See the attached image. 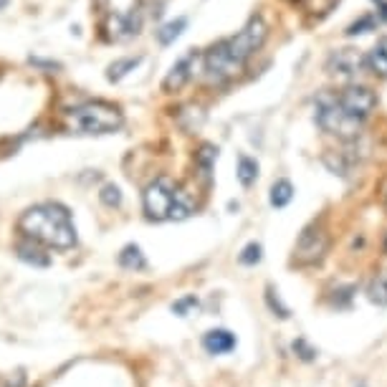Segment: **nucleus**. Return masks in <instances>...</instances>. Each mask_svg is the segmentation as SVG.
<instances>
[{
	"mask_svg": "<svg viewBox=\"0 0 387 387\" xmlns=\"http://www.w3.org/2000/svg\"><path fill=\"white\" fill-rule=\"evenodd\" d=\"M236 175H238V182L243 185V188H253V182L258 180V162H255L253 157L240 155Z\"/></svg>",
	"mask_w": 387,
	"mask_h": 387,
	"instance_id": "13",
	"label": "nucleus"
},
{
	"mask_svg": "<svg viewBox=\"0 0 387 387\" xmlns=\"http://www.w3.org/2000/svg\"><path fill=\"white\" fill-rule=\"evenodd\" d=\"M367 297H370L372 304L387 306V271L377 273V276L370 281V286H367Z\"/></svg>",
	"mask_w": 387,
	"mask_h": 387,
	"instance_id": "17",
	"label": "nucleus"
},
{
	"mask_svg": "<svg viewBox=\"0 0 387 387\" xmlns=\"http://www.w3.org/2000/svg\"><path fill=\"white\" fill-rule=\"evenodd\" d=\"M261 258H264V246L261 243H255V240H251L243 251H240L238 255V261L243 266H255V264H261Z\"/></svg>",
	"mask_w": 387,
	"mask_h": 387,
	"instance_id": "21",
	"label": "nucleus"
},
{
	"mask_svg": "<svg viewBox=\"0 0 387 387\" xmlns=\"http://www.w3.org/2000/svg\"><path fill=\"white\" fill-rule=\"evenodd\" d=\"M367 68H370L375 76L387 79V38H379V41L375 43V49H372L370 56H367Z\"/></svg>",
	"mask_w": 387,
	"mask_h": 387,
	"instance_id": "11",
	"label": "nucleus"
},
{
	"mask_svg": "<svg viewBox=\"0 0 387 387\" xmlns=\"http://www.w3.org/2000/svg\"><path fill=\"white\" fill-rule=\"evenodd\" d=\"M327 246H329V238L324 228H316V225H309L301 236H299L297 243V261L299 264H316L324 258L327 253Z\"/></svg>",
	"mask_w": 387,
	"mask_h": 387,
	"instance_id": "7",
	"label": "nucleus"
},
{
	"mask_svg": "<svg viewBox=\"0 0 387 387\" xmlns=\"http://www.w3.org/2000/svg\"><path fill=\"white\" fill-rule=\"evenodd\" d=\"M266 304H269V309H271L279 319H288V309L284 304H281V299L276 297V291H273V286H266Z\"/></svg>",
	"mask_w": 387,
	"mask_h": 387,
	"instance_id": "22",
	"label": "nucleus"
},
{
	"mask_svg": "<svg viewBox=\"0 0 387 387\" xmlns=\"http://www.w3.org/2000/svg\"><path fill=\"white\" fill-rule=\"evenodd\" d=\"M119 266L127 269V271H142V269H147V258H145L140 246L129 243V246H124L122 253H119Z\"/></svg>",
	"mask_w": 387,
	"mask_h": 387,
	"instance_id": "12",
	"label": "nucleus"
},
{
	"mask_svg": "<svg viewBox=\"0 0 387 387\" xmlns=\"http://www.w3.org/2000/svg\"><path fill=\"white\" fill-rule=\"evenodd\" d=\"M142 64V56H127V58H119V61H114L112 66H109L107 71V79L109 82H122L124 76L129 74V71H134V68Z\"/></svg>",
	"mask_w": 387,
	"mask_h": 387,
	"instance_id": "14",
	"label": "nucleus"
},
{
	"mask_svg": "<svg viewBox=\"0 0 387 387\" xmlns=\"http://www.w3.org/2000/svg\"><path fill=\"white\" fill-rule=\"evenodd\" d=\"M377 21L379 18L377 16H362V18H357L349 28H347V36H364V34H370V31H375L377 28Z\"/></svg>",
	"mask_w": 387,
	"mask_h": 387,
	"instance_id": "20",
	"label": "nucleus"
},
{
	"mask_svg": "<svg viewBox=\"0 0 387 387\" xmlns=\"http://www.w3.org/2000/svg\"><path fill=\"white\" fill-rule=\"evenodd\" d=\"M273 208H286L294 200V185L288 180H276L271 185V195H269Z\"/></svg>",
	"mask_w": 387,
	"mask_h": 387,
	"instance_id": "15",
	"label": "nucleus"
},
{
	"mask_svg": "<svg viewBox=\"0 0 387 387\" xmlns=\"http://www.w3.org/2000/svg\"><path fill=\"white\" fill-rule=\"evenodd\" d=\"M177 198H180V188L162 175L147 185L145 195H142V205H145L149 221H173Z\"/></svg>",
	"mask_w": 387,
	"mask_h": 387,
	"instance_id": "5",
	"label": "nucleus"
},
{
	"mask_svg": "<svg viewBox=\"0 0 387 387\" xmlns=\"http://www.w3.org/2000/svg\"><path fill=\"white\" fill-rule=\"evenodd\" d=\"M203 347L208 354H228L236 349V334L228 329H210L203 337Z\"/></svg>",
	"mask_w": 387,
	"mask_h": 387,
	"instance_id": "10",
	"label": "nucleus"
},
{
	"mask_svg": "<svg viewBox=\"0 0 387 387\" xmlns=\"http://www.w3.org/2000/svg\"><path fill=\"white\" fill-rule=\"evenodd\" d=\"M190 306H198V299H195V297H185V299H180V301H175L173 312L177 314V316H188Z\"/></svg>",
	"mask_w": 387,
	"mask_h": 387,
	"instance_id": "25",
	"label": "nucleus"
},
{
	"mask_svg": "<svg viewBox=\"0 0 387 387\" xmlns=\"http://www.w3.org/2000/svg\"><path fill=\"white\" fill-rule=\"evenodd\" d=\"M385 248H387V243H385Z\"/></svg>",
	"mask_w": 387,
	"mask_h": 387,
	"instance_id": "27",
	"label": "nucleus"
},
{
	"mask_svg": "<svg viewBox=\"0 0 387 387\" xmlns=\"http://www.w3.org/2000/svg\"><path fill=\"white\" fill-rule=\"evenodd\" d=\"M99 198H101V203H104V205H109V208L122 205V192H119V188H116V185H104V188H101V192H99Z\"/></svg>",
	"mask_w": 387,
	"mask_h": 387,
	"instance_id": "23",
	"label": "nucleus"
},
{
	"mask_svg": "<svg viewBox=\"0 0 387 387\" xmlns=\"http://www.w3.org/2000/svg\"><path fill=\"white\" fill-rule=\"evenodd\" d=\"M18 228L31 240L56 248V251L74 248L76 243V228L71 223V215H68L66 208L56 205V203H43V205L28 208L18 218Z\"/></svg>",
	"mask_w": 387,
	"mask_h": 387,
	"instance_id": "2",
	"label": "nucleus"
},
{
	"mask_svg": "<svg viewBox=\"0 0 387 387\" xmlns=\"http://www.w3.org/2000/svg\"><path fill=\"white\" fill-rule=\"evenodd\" d=\"M269 28L264 18H251L238 34L223 38L203 56V71L210 84H225L243 71L246 61L266 43Z\"/></svg>",
	"mask_w": 387,
	"mask_h": 387,
	"instance_id": "1",
	"label": "nucleus"
},
{
	"mask_svg": "<svg viewBox=\"0 0 387 387\" xmlns=\"http://www.w3.org/2000/svg\"><path fill=\"white\" fill-rule=\"evenodd\" d=\"M342 104L347 107V112L357 119H367L370 112L375 109V94L367 86H345L342 91H337Z\"/></svg>",
	"mask_w": 387,
	"mask_h": 387,
	"instance_id": "8",
	"label": "nucleus"
},
{
	"mask_svg": "<svg viewBox=\"0 0 387 387\" xmlns=\"http://www.w3.org/2000/svg\"><path fill=\"white\" fill-rule=\"evenodd\" d=\"M291 347H294V352H297L299 357L304 360V362H312L314 357H316V349H314V347L309 345L306 339H297V342H294Z\"/></svg>",
	"mask_w": 387,
	"mask_h": 387,
	"instance_id": "24",
	"label": "nucleus"
},
{
	"mask_svg": "<svg viewBox=\"0 0 387 387\" xmlns=\"http://www.w3.org/2000/svg\"><path fill=\"white\" fill-rule=\"evenodd\" d=\"M314 119L327 134H337L339 140H354L362 129V119L347 112L337 91H321L314 99Z\"/></svg>",
	"mask_w": 387,
	"mask_h": 387,
	"instance_id": "4",
	"label": "nucleus"
},
{
	"mask_svg": "<svg viewBox=\"0 0 387 387\" xmlns=\"http://www.w3.org/2000/svg\"><path fill=\"white\" fill-rule=\"evenodd\" d=\"M364 68H367V56H362L357 49H339L327 61V71L342 82H354Z\"/></svg>",
	"mask_w": 387,
	"mask_h": 387,
	"instance_id": "6",
	"label": "nucleus"
},
{
	"mask_svg": "<svg viewBox=\"0 0 387 387\" xmlns=\"http://www.w3.org/2000/svg\"><path fill=\"white\" fill-rule=\"evenodd\" d=\"M185 28H188V18L180 16V18H175V21H170V23L162 25V28L157 31V38H160V43H162V46H170L175 38H180Z\"/></svg>",
	"mask_w": 387,
	"mask_h": 387,
	"instance_id": "16",
	"label": "nucleus"
},
{
	"mask_svg": "<svg viewBox=\"0 0 387 387\" xmlns=\"http://www.w3.org/2000/svg\"><path fill=\"white\" fill-rule=\"evenodd\" d=\"M200 53L198 51H190L188 56H182L177 64H175L173 68H170V74L165 76V82H162V89L165 91H177V89H182L185 84L195 76V68H198V64H200Z\"/></svg>",
	"mask_w": 387,
	"mask_h": 387,
	"instance_id": "9",
	"label": "nucleus"
},
{
	"mask_svg": "<svg viewBox=\"0 0 387 387\" xmlns=\"http://www.w3.org/2000/svg\"><path fill=\"white\" fill-rule=\"evenodd\" d=\"M18 258L34 266H49V255H43L41 248L28 246V243H21V246H18Z\"/></svg>",
	"mask_w": 387,
	"mask_h": 387,
	"instance_id": "19",
	"label": "nucleus"
},
{
	"mask_svg": "<svg viewBox=\"0 0 387 387\" xmlns=\"http://www.w3.org/2000/svg\"><path fill=\"white\" fill-rule=\"evenodd\" d=\"M64 122H66V129L71 134H109L122 127L124 116L119 107L97 99L68 109Z\"/></svg>",
	"mask_w": 387,
	"mask_h": 387,
	"instance_id": "3",
	"label": "nucleus"
},
{
	"mask_svg": "<svg viewBox=\"0 0 387 387\" xmlns=\"http://www.w3.org/2000/svg\"><path fill=\"white\" fill-rule=\"evenodd\" d=\"M5 3H8V0H0V5H5Z\"/></svg>",
	"mask_w": 387,
	"mask_h": 387,
	"instance_id": "26",
	"label": "nucleus"
},
{
	"mask_svg": "<svg viewBox=\"0 0 387 387\" xmlns=\"http://www.w3.org/2000/svg\"><path fill=\"white\" fill-rule=\"evenodd\" d=\"M215 160H218V149H215L213 145H203V147L195 152V162H198L203 177H210V170H213Z\"/></svg>",
	"mask_w": 387,
	"mask_h": 387,
	"instance_id": "18",
	"label": "nucleus"
}]
</instances>
